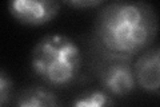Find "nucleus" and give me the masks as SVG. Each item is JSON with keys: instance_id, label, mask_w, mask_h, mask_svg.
<instances>
[{"instance_id": "obj_1", "label": "nucleus", "mask_w": 160, "mask_h": 107, "mask_svg": "<svg viewBox=\"0 0 160 107\" xmlns=\"http://www.w3.org/2000/svg\"><path fill=\"white\" fill-rule=\"evenodd\" d=\"M158 34V18L143 2H118L100 11L95 23V44L103 58L131 60L148 48Z\"/></svg>"}, {"instance_id": "obj_2", "label": "nucleus", "mask_w": 160, "mask_h": 107, "mask_svg": "<svg viewBox=\"0 0 160 107\" xmlns=\"http://www.w3.org/2000/svg\"><path fill=\"white\" fill-rule=\"evenodd\" d=\"M80 66L82 52L79 45L64 35H48L32 51L33 72L52 86L69 84L76 78Z\"/></svg>"}, {"instance_id": "obj_3", "label": "nucleus", "mask_w": 160, "mask_h": 107, "mask_svg": "<svg viewBox=\"0 0 160 107\" xmlns=\"http://www.w3.org/2000/svg\"><path fill=\"white\" fill-rule=\"evenodd\" d=\"M96 71L103 91L109 96H126L136 88L133 67L127 59L103 58Z\"/></svg>"}, {"instance_id": "obj_4", "label": "nucleus", "mask_w": 160, "mask_h": 107, "mask_svg": "<svg viewBox=\"0 0 160 107\" xmlns=\"http://www.w3.org/2000/svg\"><path fill=\"white\" fill-rule=\"evenodd\" d=\"M9 12L20 23L42 25L58 15L60 3L51 0H13L9 3Z\"/></svg>"}, {"instance_id": "obj_5", "label": "nucleus", "mask_w": 160, "mask_h": 107, "mask_svg": "<svg viewBox=\"0 0 160 107\" xmlns=\"http://www.w3.org/2000/svg\"><path fill=\"white\" fill-rule=\"evenodd\" d=\"M136 83L149 93L158 94L160 87V50L149 47L140 55L133 64Z\"/></svg>"}, {"instance_id": "obj_6", "label": "nucleus", "mask_w": 160, "mask_h": 107, "mask_svg": "<svg viewBox=\"0 0 160 107\" xmlns=\"http://www.w3.org/2000/svg\"><path fill=\"white\" fill-rule=\"evenodd\" d=\"M16 107H62L52 91L44 87H28L19 95Z\"/></svg>"}, {"instance_id": "obj_7", "label": "nucleus", "mask_w": 160, "mask_h": 107, "mask_svg": "<svg viewBox=\"0 0 160 107\" xmlns=\"http://www.w3.org/2000/svg\"><path fill=\"white\" fill-rule=\"evenodd\" d=\"M112 99L102 90L84 94L73 102L72 107H112Z\"/></svg>"}, {"instance_id": "obj_8", "label": "nucleus", "mask_w": 160, "mask_h": 107, "mask_svg": "<svg viewBox=\"0 0 160 107\" xmlns=\"http://www.w3.org/2000/svg\"><path fill=\"white\" fill-rule=\"evenodd\" d=\"M12 95V80L0 70V107H6Z\"/></svg>"}, {"instance_id": "obj_9", "label": "nucleus", "mask_w": 160, "mask_h": 107, "mask_svg": "<svg viewBox=\"0 0 160 107\" xmlns=\"http://www.w3.org/2000/svg\"><path fill=\"white\" fill-rule=\"evenodd\" d=\"M103 2H68L69 6L73 7H96L99 4H102Z\"/></svg>"}]
</instances>
